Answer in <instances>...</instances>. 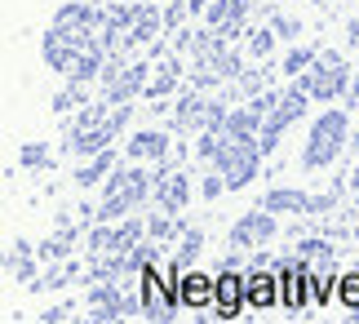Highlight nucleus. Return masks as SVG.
<instances>
[{"label":"nucleus","instance_id":"nucleus-2","mask_svg":"<svg viewBox=\"0 0 359 324\" xmlns=\"http://www.w3.org/2000/svg\"><path fill=\"white\" fill-rule=\"evenodd\" d=\"M240 302H244V280L240 276H222L217 280V316L231 320L240 311Z\"/></svg>","mask_w":359,"mask_h":324},{"label":"nucleus","instance_id":"nucleus-3","mask_svg":"<svg viewBox=\"0 0 359 324\" xmlns=\"http://www.w3.org/2000/svg\"><path fill=\"white\" fill-rule=\"evenodd\" d=\"M248 302H253V306H271L275 302V280L271 276H253V280H248Z\"/></svg>","mask_w":359,"mask_h":324},{"label":"nucleus","instance_id":"nucleus-1","mask_svg":"<svg viewBox=\"0 0 359 324\" xmlns=\"http://www.w3.org/2000/svg\"><path fill=\"white\" fill-rule=\"evenodd\" d=\"M213 298H217V280L200 276V271H187L182 276V302L187 306H204V302H213Z\"/></svg>","mask_w":359,"mask_h":324},{"label":"nucleus","instance_id":"nucleus-4","mask_svg":"<svg viewBox=\"0 0 359 324\" xmlns=\"http://www.w3.org/2000/svg\"><path fill=\"white\" fill-rule=\"evenodd\" d=\"M341 302L359 311V276H346V280H341Z\"/></svg>","mask_w":359,"mask_h":324}]
</instances>
